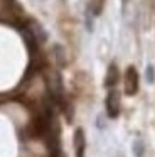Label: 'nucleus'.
Returning a JSON list of instances; mask_svg holds the SVG:
<instances>
[{
  "mask_svg": "<svg viewBox=\"0 0 155 157\" xmlns=\"http://www.w3.org/2000/svg\"><path fill=\"white\" fill-rule=\"evenodd\" d=\"M125 93H127L128 96H133L137 95L138 91V86H140V78H138V73L137 69L133 68V66H130V68H127V71H125Z\"/></svg>",
  "mask_w": 155,
  "mask_h": 157,
  "instance_id": "nucleus-1",
  "label": "nucleus"
},
{
  "mask_svg": "<svg viewBox=\"0 0 155 157\" xmlns=\"http://www.w3.org/2000/svg\"><path fill=\"white\" fill-rule=\"evenodd\" d=\"M118 83V68L115 64H111L106 71V78H104V86L110 90H113Z\"/></svg>",
  "mask_w": 155,
  "mask_h": 157,
  "instance_id": "nucleus-4",
  "label": "nucleus"
},
{
  "mask_svg": "<svg viewBox=\"0 0 155 157\" xmlns=\"http://www.w3.org/2000/svg\"><path fill=\"white\" fill-rule=\"evenodd\" d=\"M120 110H121V101H120V95H118L116 90H110L106 96V113L110 118H116L120 115Z\"/></svg>",
  "mask_w": 155,
  "mask_h": 157,
  "instance_id": "nucleus-2",
  "label": "nucleus"
},
{
  "mask_svg": "<svg viewBox=\"0 0 155 157\" xmlns=\"http://www.w3.org/2000/svg\"><path fill=\"white\" fill-rule=\"evenodd\" d=\"M74 142V152H76V157H84V150H86V137H84V132L81 128H76L73 137Z\"/></svg>",
  "mask_w": 155,
  "mask_h": 157,
  "instance_id": "nucleus-3",
  "label": "nucleus"
},
{
  "mask_svg": "<svg viewBox=\"0 0 155 157\" xmlns=\"http://www.w3.org/2000/svg\"><path fill=\"white\" fill-rule=\"evenodd\" d=\"M147 81L150 83V85L155 81V71H153V66H147Z\"/></svg>",
  "mask_w": 155,
  "mask_h": 157,
  "instance_id": "nucleus-7",
  "label": "nucleus"
},
{
  "mask_svg": "<svg viewBox=\"0 0 155 157\" xmlns=\"http://www.w3.org/2000/svg\"><path fill=\"white\" fill-rule=\"evenodd\" d=\"M143 152H145L143 142H142V140H135V142H133V154H135V157H143Z\"/></svg>",
  "mask_w": 155,
  "mask_h": 157,
  "instance_id": "nucleus-6",
  "label": "nucleus"
},
{
  "mask_svg": "<svg viewBox=\"0 0 155 157\" xmlns=\"http://www.w3.org/2000/svg\"><path fill=\"white\" fill-rule=\"evenodd\" d=\"M103 7H104V0H91L89 2V10L93 14V17H98L103 12Z\"/></svg>",
  "mask_w": 155,
  "mask_h": 157,
  "instance_id": "nucleus-5",
  "label": "nucleus"
}]
</instances>
